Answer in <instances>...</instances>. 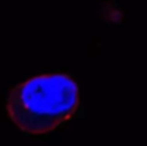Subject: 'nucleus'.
I'll return each instance as SVG.
<instances>
[{"label": "nucleus", "instance_id": "nucleus-1", "mask_svg": "<svg viewBox=\"0 0 147 146\" xmlns=\"http://www.w3.org/2000/svg\"><path fill=\"white\" fill-rule=\"evenodd\" d=\"M78 86L66 74L38 75L17 85L6 101L11 121L30 135L57 129L78 109Z\"/></svg>", "mask_w": 147, "mask_h": 146}]
</instances>
